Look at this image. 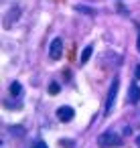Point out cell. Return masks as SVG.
<instances>
[{
	"mask_svg": "<svg viewBox=\"0 0 140 148\" xmlns=\"http://www.w3.org/2000/svg\"><path fill=\"white\" fill-rule=\"evenodd\" d=\"M49 57L53 61H59L63 57V39L61 37H55L51 41V45H49Z\"/></svg>",
	"mask_w": 140,
	"mask_h": 148,
	"instance_id": "3957f363",
	"label": "cell"
},
{
	"mask_svg": "<svg viewBox=\"0 0 140 148\" xmlns=\"http://www.w3.org/2000/svg\"><path fill=\"white\" fill-rule=\"evenodd\" d=\"M49 93H51V95H57V93H59V83L53 81V83L49 85Z\"/></svg>",
	"mask_w": 140,
	"mask_h": 148,
	"instance_id": "ba28073f",
	"label": "cell"
},
{
	"mask_svg": "<svg viewBox=\"0 0 140 148\" xmlns=\"http://www.w3.org/2000/svg\"><path fill=\"white\" fill-rule=\"evenodd\" d=\"M91 53H93V47H91V45H87V47L83 49V53H81V57H79V59H81V65H85V63L89 61V57H91Z\"/></svg>",
	"mask_w": 140,
	"mask_h": 148,
	"instance_id": "8992f818",
	"label": "cell"
},
{
	"mask_svg": "<svg viewBox=\"0 0 140 148\" xmlns=\"http://www.w3.org/2000/svg\"><path fill=\"white\" fill-rule=\"evenodd\" d=\"M136 144H138V148H140V136H138V138H136Z\"/></svg>",
	"mask_w": 140,
	"mask_h": 148,
	"instance_id": "7c38bea8",
	"label": "cell"
},
{
	"mask_svg": "<svg viewBox=\"0 0 140 148\" xmlns=\"http://www.w3.org/2000/svg\"><path fill=\"white\" fill-rule=\"evenodd\" d=\"M128 97L132 103H138L140 101V87L136 83H130V91H128Z\"/></svg>",
	"mask_w": 140,
	"mask_h": 148,
	"instance_id": "5b68a950",
	"label": "cell"
},
{
	"mask_svg": "<svg viewBox=\"0 0 140 148\" xmlns=\"http://www.w3.org/2000/svg\"><path fill=\"white\" fill-rule=\"evenodd\" d=\"M136 47H138V53H140V35H138V43H136Z\"/></svg>",
	"mask_w": 140,
	"mask_h": 148,
	"instance_id": "8fae6325",
	"label": "cell"
},
{
	"mask_svg": "<svg viewBox=\"0 0 140 148\" xmlns=\"http://www.w3.org/2000/svg\"><path fill=\"white\" fill-rule=\"evenodd\" d=\"M97 144H100V148H114V146H122L124 140L120 138V134L116 130H106L97 138Z\"/></svg>",
	"mask_w": 140,
	"mask_h": 148,
	"instance_id": "6da1fadb",
	"label": "cell"
},
{
	"mask_svg": "<svg viewBox=\"0 0 140 148\" xmlns=\"http://www.w3.org/2000/svg\"><path fill=\"white\" fill-rule=\"evenodd\" d=\"M118 87H120V77L116 75L112 79V85H110L108 95H106V106H104V114L106 116L112 114V110H114V103H116V97H118Z\"/></svg>",
	"mask_w": 140,
	"mask_h": 148,
	"instance_id": "7a4b0ae2",
	"label": "cell"
},
{
	"mask_svg": "<svg viewBox=\"0 0 140 148\" xmlns=\"http://www.w3.org/2000/svg\"><path fill=\"white\" fill-rule=\"evenodd\" d=\"M73 116H75V110H73L71 106H61V108L57 110V120H59V122H71Z\"/></svg>",
	"mask_w": 140,
	"mask_h": 148,
	"instance_id": "277c9868",
	"label": "cell"
},
{
	"mask_svg": "<svg viewBox=\"0 0 140 148\" xmlns=\"http://www.w3.org/2000/svg\"><path fill=\"white\" fill-rule=\"evenodd\" d=\"M21 93H23V85H21L19 81H12V83H10V95L16 97V95H21Z\"/></svg>",
	"mask_w": 140,
	"mask_h": 148,
	"instance_id": "52a82bcc",
	"label": "cell"
},
{
	"mask_svg": "<svg viewBox=\"0 0 140 148\" xmlns=\"http://www.w3.org/2000/svg\"><path fill=\"white\" fill-rule=\"evenodd\" d=\"M33 148H47V144H45V142H43V140H37V142H35V146H33Z\"/></svg>",
	"mask_w": 140,
	"mask_h": 148,
	"instance_id": "9c48e42d",
	"label": "cell"
},
{
	"mask_svg": "<svg viewBox=\"0 0 140 148\" xmlns=\"http://www.w3.org/2000/svg\"><path fill=\"white\" fill-rule=\"evenodd\" d=\"M134 77H136V79H140V63H138V65H136V69H134Z\"/></svg>",
	"mask_w": 140,
	"mask_h": 148,
	"instance_id": "30bf717a",
	"label": "cell"
}]
</instances>
